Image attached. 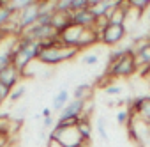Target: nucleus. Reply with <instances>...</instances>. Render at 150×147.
Instances as JSON below:
<instances>
[{
    "label": "nucleus",
    "instance_id": "obj_1",
    "mask_svg": "<svg viewBox=\"0 0 150 147\" xmlns=\"http://www.w3.org/2000/svg\"><path fill=\"white\" fill-rule=\"evenodd\" d=\"M80 53L78 48H74V46H65L62 44L58 39H53L50 41L39 53L37 60L46 64V66H58L65 60H72L74 57H76Z\"/></svg>",
    "mask_w": 150,
    "mask_h": 147
},
{
    "label": "nucleus",
    "instance_id": "obj_2",
    "mask_svg": "<svg viewBox=\"0 0 150 147\" xmlns=\"http://www.w3.org/2000/svg\"><path fill=\"white\" fill-rule=\"evenodd\" d=\"M138 73V66H136V57L134 53L131 51V46L127 48V51L108 64V69H106V76L108 78H127L131 75Z\"/></svg>",
    "mask_w": 150,
    "mask_h": 147
},
{
    "label": "nucleus",
    "instance_id": "obj_3",
    "mask_svg": "<svg viewBox=\"0 0 150 147\" xmlns=\"http://www.w3.org/2000/svg\"><path fill=\"white\" fill-rule=\"evenodd\" d=\"M124 37H125V25H115V23H110V21L99 32V41L103 44H108V46L118 44Z\"/></svg>",
    "mask_w": 150,
    "mask_h": 147
},
{
    "label": "nucleus",
    "instance_id": "obj_4",
    "mask_svg": "<svg viewBox=\"0 0 150 147\" xmlns=\"http://www.w3.org/2000/svg\"><path fill=\"white\" fill-rule=\"evenodd\" d=\"M37 16H39V0H34L28 7H25L23 11H20L16 14L20 34H23L25 30H28L30 27H34L37 23Z\"/></svg>",
    "mask_w": 150,
    "mask_h": 147
},
{
    "label": "nucleus",
    "instance_id": "obj_5",
    "mask_svg": "<svg viewBox=\"0 0 150 147\" xmlns=\"http://www.w3.org/2000/svg\"><path fill=\"white\" fill-rule=\"evenodd\" d=\"M20 36H27V37H30V39H34L37 43H48V41L57 39L58 32L55 30L53 25H34V27H30L28 30H25Z\"/></svg>",
    "mask_w": 150,
    "mask_h": 147
},
{
    "label": "nucleus",
    "instance_id": "obj_6",
    "mask_svg": "<svg viewBox=\"0 0 150 147\" xmlns=\"http://www.w3.org/2000/svg\"><path fill=\"white\" fill-rule=\"evenodd\" d=\"M85 106H87V101H80V99H71L58 113V121L57 122H67V121H72V119H80L85 113Z\"/></svg>",
    "mask_w": 150,
    "mask_h": 147
},
{
    "label": "nucleus",
    "instance_id": "obj_7",
    "mask_svg": "<svg viewBox=\"0 0 150 147\" xmlns=\"http://www.w3.org/2000/svg\"><path fill=\"white\" fill-rule=\"evenodd\" d=\"M71 21L81 29H94L96 27V16L90 13V9H81L78 13H72Z\"/></svg>",
    "mask_w": 150,
    "mask_h": 147
},
{
    "label": "nucleus",
    "instance_id": "obj_8",
    "mask_svg": "<svg viewBox=\"0 0 150 147\" xmlns=\"http://www.w3.org/2000/svg\"><path fill=\"white\" fill-rule=\"evenodd\" d=\"M20 78H21V75H20V71L11 64L7 69H4L2 73H0V83L2 85H6L9 91H13L14 87H18V83H20Z\"/></svg>",
    "mask_w": 150,
    "mask_h": 147
},
{
    "label": "nucleus",
    "instance_id": "obj_9",
    "mask_svg": "<svg viewBox=\"0 0 150 147\" xmlns=\"http://www.w3.org/2000/svg\"><path fill=\"white\" fill-rule=\"evenodd\" d=\"M14 18H16V11L11 7L7 0H2V7H0V30L7 27Z\"/></svg>",
    "mask_w": 150,
    "mask_h": 147
},
{
    "label": "nucleus",
    "instance_id": "obj_10",
    "mask_svg": "<svg viewBox=\"0 0 150 147\" xmlns=\"http://www.w3.org/2000/svg\"><path fill=\"white\" fill-rule=\"evenodd\" d=\"M76 129H78V133L81 135V138H83L85 142L90 140V136H92V122H90L88 115H83V117L78 119V122H76Z\"/></svg>",
    "mask_w": 150,
    "mask_h": 147
},
{
    "label": "nucleus",
    "instance_id": "obj_11",
    "mask_svg": "<svg viewBox=\"0 0 150 147\" xmlns=\"http://www.w3.org/2000/svg\"><path fill=\"white\" fill-rule=\"evenodd\" d=\"M72 98H71V94L65 91V89H62V91H58L55 96H53V99H51V110H57V112H60L69 101H71Z\"/></svg>",
    "mask_w": 150,
    "mask_h": 147
},
{
    "label": "nucleus",
    "instance_id": "obj_12",
    "mask_svg": "<svg viewBox=\"0 0 150 147\" xmlns=\"http://www.w3.org/2000/svg\"><path fill=\"white\" fill-rule=\"evenodd\" d=\"M90 96H92V85L90 83H81L72 92V99H80V101H88Z\"/></svg>",
    "mask_w": 150,
    "mask_h": 147
},
{
    "label": "nucleus",
    "instance_id": "obj_13",
    "mask_svg": "<svg viewBox=\"0 0 150 147\" xmlns=\"http://www.w3.org/2000/svg\"><path fill=\"white\" fill-rule=\"evenodd\" d=\"M14 43H16V41H14ZM13 46H14V44H13ZM13 46L0 51V73H2L4 69H7V67L13 64Z\"/></svg>",
    "mask_w": 150,
    "mask_h": 147
},
{
    "label": "nucleus",
    "instance_id": "obj_14",
    "mask_svg": "<svg viewBox=\"0 0 150 147\" xmlns=\"http://www.w3.org/2000/svg\"><path fill=\"white\" fill-rule=\"evenodd\" d=\"M129 7L132 11H138V13H143L150 7V0H129Z\"/></svg>",
    "mask_w": 150,
    "mask_h": 147
},
{
    "label": "nucleus",
    "instance_id": "obj_15",
    "mask_svg": "<svg viewBox=\"0 0 150 147\" xmlns=\"http://www.w3.org/2000/svg\"><path fill=\"white\" fill-rule=\"evenodd\" d=\"M25 92H27V89L23 87V85H18V87H14L13 91H11V96H9V101H13V103H16V101H20L23 96H25Z\"/></svg>",
    "mask_w": 150,
    "mask_h": 147
},
{
    "label": "nucleus",
    "instance_id": "obj_16",
    "mask_svg": "<svg viewBox=\"0 0 150 147\" xmlns=\"http://www.w3.org/2000/svg\"><path fill=\"white\" fill-rule=\"evenodd\" d=\"M122 92H124L122 87L117 85V83H108V85H104V94H106V96H120Z\"/></svg>",
    "mask_w": 150,
    "mask_h": 147
},
{
    "label": "nucleus",
    "instance_id": "obj_17",
    "mask_svg": "<svg viewBox=\"0 0 150 147\" xmlns=\"http://www.w3.org/2000/svg\"><path fill=\"white\" fill-rule=\"evenodd\" d=\"M97 62H99V55L97 53H87V55L81 57V64H85V66H94Z\"/></svg>",
    "mask_w": 150,
    "mask_h": 147
},
{
    "label": "nucleus",
    "instance_id": "obj_18",
    "mask_svg": "<svg viewBox=\"0 0 150 147\" xmlns=\"http://www.w3.org/2000/svg\"><path fill=\"white\" fill-rule=\"evenodd\" d=\"M129 119H131V113H129V110H127V108H125V110H120V112L117 113V122H118V124L127 126Z\"/></svg>",
    "mask_w": 150,
    "mask_h": 147
},
{
    "label": "nucleus",
    "instance_id": "obj_19",
    "mask_svg": "<svg viewBox=\"0 0 150 147\" xmlns=\"http://www.w3.org/2000/svg\"><path fill=\"white\" fill-rule=\"evenodd\" d=\"M96 128H97V131H99L101 138H103V140H108V131H106V128H104V119H103V117H99V119H97Z\"/></svg>",
    "mask_w": 150,
    "mask_h": 147
},
{
    "label": "nucleus",
    "instance_id": "obj_20",
    "mask_svg": "<svg viewBox=\"0 0 150 147\" xmlns=\"http://www.w3.org/2000/svg\"><path fill=\"white\" fill-rule=\"evenodd\" d=\"M9 96H11V91L6 87V85H2V83H0V101H6V99H9Z\"/></svg>",
    "mask_w": 150,
    "mask_h": 147
},
{
    "label": "nucleus",
    "instance_id": "obj_21",
    "mask_svg": "<svg viewBox=\"0 0 150 147\" xmlns=\"http://www.w3.org/2000/svg\"><path fill=\"white\" fill-rule=\"evenodd\" d=\"M9 145V135L0 131V147H7Z\"/></svg>",
    "mask_w": 150,
    "mask_h": 147
},
{
    "label": "nucleus",
    "instance_id": "obj_22",
    "mask_svg": "<svg viewBox=\"0 0 150 147\" xmlns=\"http://www.w3.org/2000/svg\"><path fill=\"white\" fill-rule=\"evenodd\" d=\"M55 122H57V121H55L53 117H46V119L42 121V126H44L46 129H50V128H53V126H55Z\"/></svg>",
    "mask_w": 150,
    "mask_h": 147
},
{
    "label": "nucleus",
    "instance_id": "obj_23",
    "mask_svg": "<svg viewBox=\"0 0 150 147\" xmlns=\"http://www.w3.org/2000/svg\"><path fill=\"white\" fill-rule=\"evenodd\" d=\"M41 115L46 119V117H51V108L50 106H46V108H42V112H41Z\"/></svg>",
    "mask_w": 150,
    "mask_h": 147
},
{
    "label": "nucleus",
    "instance_id": "obj_24",
    "mask_svg": "<svg viewBox=\"0 0 150 147\" xmlns=\"http://www.w3.org/2000/svg\"><path fill=\"white\" fill-rule=\"evenodd\" d=\"M145 78H148V83H150V71H148V75H146Z\"/></svg>",
    "mask_w": 150,
    "mask_h": 147
},
{
    "label": "nucleus",
    "instance_id": "obj_25",
    "mask_svg": "<svg viewBox=\"0 0 150 147\" xmlns=\"http://www.w3.org/2000/svg\"><path fill=\"white\" fill-rule=\"evenodd\" d=\"M0 7H2V0H0Z\"/></svg>",
    "mask_w": 150,
    "mask_h": 147
}]
</instances>
